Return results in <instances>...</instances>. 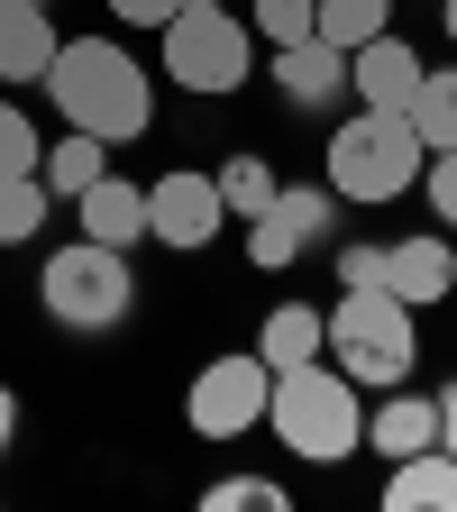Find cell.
I'll use <instances>...</instances> for the list:
<instances>
[{
    "mask_svg": "<svg viewBox=\"0 0 457 512\" xmlns=\"http://www.w3.org/2000/svg\"><path fill=\"white\" fill-rule=\"evenodd\" d=\"M156 37H165V83L202 101H229L238 83H256V28L238 10H174Z\"/></svg>",
    "mask_w": 457,
    "mask_h": 512,
    "instance_id": "obj_6",
    "label": "cell"
},
{
    "mask_svg": "<svg viewBox=\"0 0 457 512\" xmlns=\"http://www.w3.org/2000/svg\"><path fill=\"white\" fill-rule=\"evenodd\" d=\"M384 293H403L412 311H430V302H448L457 293V247H448V229L430 220V229H412V238H394V256H384Z\"/></svg>",
    "mask_w": 457,
    "mask_h": 512,
    "instance_id": "obj_11",
    "label": "cell"
},
{
    "mask_svg": "<svg viewBox=\"0 0 457 512\" xmlns=\"http://www.w3.org/2000/svg\"><path fill=\"white\" fill-rule=\"evenodd\" d=\"M384 28H394V0H320V19H311V37H330L339 55H357Z\"/></svg>",
    "mask_w": 457,
    "mask_h": 512,
    "instance_id": "obj_20",
    "label": "cell"
},
{
    "mask_svg": "<svg viewBox=\"0 0 457 512\" xmlns=\"http://www.w3.org/2000/svg\"><path fill=\"white\" fill-rule=\"evenodd\" d=\"M439 448L457 458V384H439Z\"/></svg>",
    "mask_w": 457,
    "mask_h": 512,
    "instance_id": "obj_29",
    "label": "cell"
},
{
    "mask_svg": "<svg viewBox=\"0 0 457 512\" xmlns=\"http://www.w3.org/2000/svg\"><path fill=\"white\" fill-rule=\"evenodd\" d=\"M46 211H55V192L37 174H0V247H28L46 229Z\"/></svg>",
    "mask_w": 457,
    "mask_h": 512,
    "instance_id": "obj_22",
    "label": "cell"
},
{
    "mask_svg": "<svg viewBox=\"0 0 457 512\" xmlns=\"http://www.w3.org/2000/svg\"><path fill=\"white\" fill-rule=\"evenodd\" d=\"M10 439H19V394L0 384V458H10Z\"/></svg>",
    "mask_w": 457,
    "mask_h": 512,
    "instance_id": "obj_30",
    "label": "cell"
},
{
    "mask_svg": "<svg viewBox=\"0 0 457 512\" xmlns=\"http://www.w3.org/2000/svg\"><path fill=\"white\" fill-rule=\"evenodd\" d=\"M174 10H183V0H110V19H119V28H165Z\"/></svg>",
    "mask_w": 457,
    "mask_h": 512,
    "instance_id": "obj_28",
    "label": "cell"
},
{
    "mask_svg": "<svg viewBox=\"0 0 457 512\" xmlns=\"http://www.w3.org/2000/svg\"><path fill=\"white\" fill-rule=\"evenodd\" d=\"M256 357H266L275 375L302 366V357H330V320H320L311 302H275V311H266V330H256Z\"/></svg>",
    "mask_w": 457,
    "mask_h": 512,
    "instance_id": "obj_16",
    "label": "cell"
},
{
    "mask_svg": "<svg viewBox=\"0 0 457 512\" xmlns=\"http://www.w3.org/2000/svg\"><path fill=\"white\" fill-rule=\"evenodd\" d=\"M439 28H448V37H457V0H448V10H439Z\"/></svg>",
    "mask_w": 457,
    "mask_h": 512,
    "instance_id": "obj_31",
    "label": "cell"
},
{
    "mask_svg": "<svg viewBox=\"0 0 457 512\" xmlns=\"http://www.w3.org/2000/svg\"><path fill=\"white\" fill-rule=\"evenodd\" d=\"M421 165H430V147H421V128H412L403 110H348V119L330 128L320 183H330L339 202L384 211V202H403V192H421Z\"/></svg>",
    "mask_w": 457,
    "mask_h": 512,
    "instance_id": "obj_3",
    "label": "cell"
},
{
    "mask_svg": "<svg viewBox=\"0 0 457 512\" xmlns=\"http://www.w3.org/2000/svg\"><path fill=\"white\" fill-rule=\"evenodd\" d=\"M266 403H275V366L256 348H220L202 375L183 384L192 439H247V430H266Z\"/></svg>",
    "mask_w": 457,
    "mask_h": 512,
    "instance_id": "obj_7",
    "label": "cell"
},
{
    "mask_svg": "<svg viewBox=\"0 0 457 512\" xmlns=\"http://www.w3.org/2000/svg\"><path fill=\"white\" fill-rule=\"evenodd\" d=\"M37 156H46V138H37V119L0 92V174H37Z\"/></svg>",
    "mask_w": 457,
    "mask_h": 512,
    "instance_id": "obj_25",
    "label": "cell"
},
{
    "mask_svg": "<svg viewBox=\"0 0 457 512\" xmlns=\"http://www.w3.org/2000/svg\"><path fill=\"white\" fill-rule=\"evenodd\" d=\"M384 256H394V238H348V247H339V293L384 284Z\"/></svg>",
    "mask_w": 457,
    "mask_h": 512,
    "instance_id": "obj_26",
    "label": "cell"
},
{
    "mask_svg": "<svg viewBox=\"0 0 457 512\" xmlns=\"http://www.w3.org/2000/svg\"><path fill=\"white\" fill-rule=\"evenodd\" d=\"M421 192H430V220H439V229H457V147L421 165Z\"/></svg>",
    "mask_w": 457,
    "mask_h": 512,
    "instance_id": "obj_27",
    "label": "cell"
},
{
    "mask_svg": "<svg viewBox=\"0 0 457 512\" xmlns=\"http://www.w3.org/2000/svg\"><path fill=\"white\" fill-rule=\"evenodd\" d=\"M320 19V0H247V28L266 37V46H302Z\"/></svg>",
    "mask_w": 457,
    "mask_h": 512,
    "instance_id": "obj_24",
    "label": "cell"
},
{
    "mask_svg": "<svg viewBox=\"0 0 457 512\" xmlns=\"http://www.w3.org/2000/svg\"><path fill=\"white\" fill-rule=\"evenodd\" d=\"M384 512H457V458L448 448H412L384 476Z\"/></svg>",
    "mask_w": 457,
    "mask_h": 512,
    "instance_id": "obj_15",
    "label": "cell"
},
{
    "mask_svg": "<svg viewBox=\"0 0 457 512\" xmlns=\"http://www.w3.org/2000/svg\"><path fill=\"white\" fill-rule=\"evenodd\" d=\"M55 19L46 10H0V83H46V64H55Z\"/></svg>",
    "mask_w": 457,
    "mask_h": 512,
    "instance_id": "obj_18",
    "label": "cell"
},
{
    "mask_svg": "<svg viewBox=\"0 0 457 512\" xmlns=\"http://www.w3.org/2000/svg\"><path fill=\"white\" fill-rule=\"evenodd\" d=\"M320 320H330V366L357 375V394H384V384H403L421 366V311L403 293H384V284L339 293Z\"/></svg>",
    "mask_w": 457,
    "mask_h": 512,
    "instance_id": "obj_4",
    "label": "cell"
},
{
    "mask_svg": "<svg viewBox=\"0 0 457 512\" xmlns=\"http://www.w3.org/2000/svg\"><path fill=\"white\" fill-rule=\"evenodd\" d=\"M37 92L64 110V128H92V138H110V147L156 128V83H147V64L119 37H64Z\"/></svg>",
    "mask_w": 457,
    "mask_h": 512,
    "instance_id": "obj_1",
    "label": "cell"
},
{
    "mask_svg": "<svg viewBox=\"0 0 457 512\" xmlns=\"http://www.w3.org/2000/svg\"><path fill=\"white\" fill-rule=\"evenodd\" d=\"M0 10H46V0H0Z\"/></svg>",
    "mask_w": 457,
    "mask_h": 512,
    "instance_id": "obj_32",
    "label": "cell"
},
{
    "mask_svg": "<svg viewBox=\"0 0 457 512\" xmlns=\"http://www.w3.org/2000/svg\"><path fill=\"white\" fill-rule=\"evenodd\" d=\"M275 92H284V110H339L348 101V55L330 37L275 46Z\"/></svg>",
    "mask_w": 457,
    "mask_h": 512,
    "instance_id": "obj_13",
    "label": "cell"
},
{
    "mask_svg": "<svg viewBox=\"0 0 457 512\" xmlns=\"http://www.w3.org/2000/svg\"><path fill=\"white\" fill-rule=\"evenodd\" d=\"M412 448H439V394H412V375L403 384H384L375 412H366V458H412Z\"/></svg>",
    "mask_w": 457,
    "mask_h": 512,
    "instance_id": "obj_12",
    "label": "cell"
},
{
    "mask_svg": "<svg viewBox=\"0 0 457 512\" xmlns=\"http://www.w3.org/2000/svg\"><path fill=\"white\" fill-rule=\"evenodd\" d=\"M74 229L101 238V247H138V238H147V183L101 174L92 192H74Z\"/></svg>",
    "mask_w": 457,
    "mask_h": 512,
    "instance_id": "obj_14",
    "label": "cell"
},
{
    "mask_svg": "<svg viewBox=\"0 0 457 512\" xmlns=\"http://www.w3.org/2000/svg\"><path fill=\"white\" fill-rule=\"evenodd\" d=\"M266 430L293 448L302 467H339L366 448V394L357 375H339L330 357H302L275 375V403H266Z\"/></svg>",
    "mask_w": 457,
    "mask_h": 512,
    "instance_id": "obj_2",
    "label": "cell"
},
{
    "mask_svg": "<svg viewBox=\"0 0 457 512\" xmlns=\"http://www.w3.org/2000/svg\"><path fill=\"white\" fill-rule=\"evenodd\" d=\"M110 174V138H92V128H64V138L37 156V183L55 192V202H74V192H92Z\"/></svg>",
    "mask_w": 457,
    "mask_h": 512,
    "instance_id": "obj_17",
    "label": "cell"
},
{
    "mask_svg": "<svg viewBox=\"0 0 457 512\" xmlns=\"http://www.w3.org/2000/svg\"><path fill=\"white\" fill-rule=\"evenodd\" d=\"M275 192H284V174H275L266 156H220V202H229V220H238V229L266 211Z\"/></svg>",
    "mask_w": 457,
    "mask_h": 512,
    "instance_id": "obj_21",
    "label": "cell"
},
{
    "mask_svg": "<svg viewBox=\"0 0 457 512\" xmlns=\"http://www.w3.org/2000/svg\"><path fill=\"white\" fill-rule=\"evenodd\" d=\"M330 220H339V192H330V183H284L275 202L247 220V266H256V275L302 266V256L330 238Z\"/></svg>",
    "mask_w": 457,
    "mask_h": 512,
    "instance_id": "obj_8",
    "label": "cell"
},
{
    "mask_svg": "<svg viewBox=\"0 0 457 512\" xmlns=\"http://www.w3.org/2000/svg\"><path fill=\"white\" fill-rule=\"evenodd\" d=\"M403 119L421 128V147H430V156H448V147H457V64L421 74V92H412V110H403Z\"/></svg>",
    "mask_w": 457,
    "mask_h": 512,
    "instance_id": "obj_19",
    "label": "cell"
},
{
    "mask_svg": "<svg viewBox=\"0 0 457 512\" xmlns=\"http://www.w3.org/2000/svg\"><path fill=\"white\" fill-rule=\"evenodd\" d=\"M293 494L275 485V476H220V485H202V512H284Z\"/></svg>",
    "mask_w": 457,
    "mask_h": 512,
    "instance_id": "obj_23",
    "label": "cell"
},
{
    "mask_svg": "<svg viewBox=\"0 0 457 512\" xmlns=\"http://www.w3.org/2000/svg\"><path fill=\"white\" fill-rule=\"evenodd\" d=\"M183 10H220V0H183Z\"/></svg>",
    "mask_w": 457,
    "mask_h": 512,
    "instance_id": "obj_33",
    "label": "cell"
},
{
    "mask_svg": "<svg viewBox=\"0 0 457 512\" xmlns=\"http://www.w3.org/2000/svg\"><path fill=\"white\" fill-rule=\"evenodd\" d=\"M421 74H430L421 46H403L394 28H384V37H366V46L348 55V101H357V110H412Z\"/></svg>",
    "mask_w": 457,
    "mask_h": 512,
    "instance_id": "obj_10",
    "label": "cell"
},
{
    "mask_svg": "<svg viewBox=\"0 0 457 512\" xmlns=\"http://www.w3.org/2000/svg\"><path fill=\"white\" fill-rule=\"evenodd\" d=\"M37 302L55 330L74 339H101L128 320V302H138V275H128V247H101V238H64L46 266H37Z\"/></svg>",
    "mask_w": 457,
    "mask_h": 512,
    "instance_id": "obj_5",
    "label": "cell"
},
{
    "mask_svg": "<svg viewBox=\"0 0 457 512\" xmlns=\"http://www.w3.org/2000/svg\"><path fill=\"white\" fill-rule=\"evenodd\" d=\"M220 229H229L220 174H202V165H174V174H156V183H147V238H156V247H174V256H202Z\"/></svg>",
    "mask_w": 457,
    "mask_h": 512,
    "instance_id": "obj_9",
    "label": "cell"
}]
</instances>
